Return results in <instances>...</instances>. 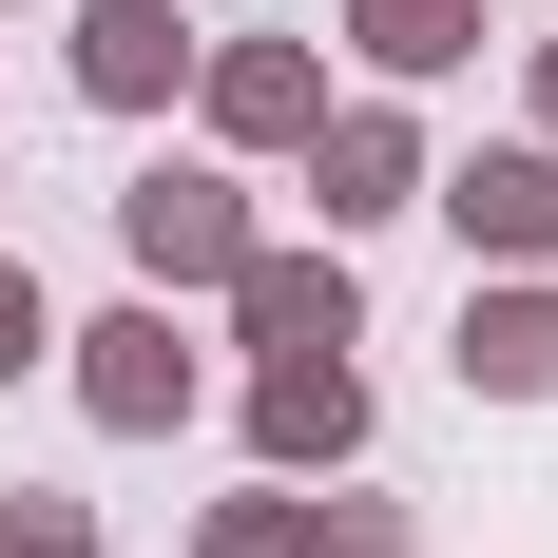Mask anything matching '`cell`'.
<instances>
[{
  "label": "cell",
  "mask_w": 558,
  "mask_h": 558,
  "mask_svg": "<svg viewBox=\"0 0 558 558\" xmlns=\"http://www.w3.org/2000/svg\"><path fill=\"white\" fill-rule=\"evenodd\" d=\"M116 251H135L155 289H231V270H251V193L193 173V155H155L135 193H116Z\"/></svg>",
  "instance_id": "cell-1"
},
{
  "label": "cell",
  "mask_w": 558,
  "mask_h": 558,
  "mask_svg": "<svg viewBox=\"0 0 558 558\" xmlns=\"http://www.w3.org/2000/svg\"><path fill=\"white\" fill-rule=\"evenodd\" d=\"M58 347H77V404H97L116 444H173V424H193V328H173V289L116 308V328H58Z\"/></svg>",
  "instance_id": "cell-2"
},
{
  "label": "cell",
  "mask_w": 558,
  "mask_h": 558,
  "mask_svg": "<svg viewBox=\"0 0 558 558\" xmlns=\"http://www.w3.org/2000/svg\"><path fill=\"white\" fill-rule=\"evenodd\" d=\"M289 155H308V213H328V231H386V213H424V135H404L386 97H347V116H308Z\"/></svg>",
  "instance_id": "cell-3"
},
{
  "label": "cell",
  "mask_w": 558,
  "mask_h": 558,
  "mask_svg": "<svg viewBox=\"0 0 558 558\" xmlns=\"http://www.w3.org/2000/svg\"><path fill=\"white\" fill-rule=\"evenodd\" d=\"M193 97H213L231 155H289V135L328 116V58H308V39H213V58H193Z\"/></svg>",
  "instance_id": "cell-4"
},
{
  "label": "cell",
  "mask_w": 558,
  "mask_h": 558,
  "mask_svg": "<svg viewBox=\"0 0 558 558\" xmlns=\"http://www.w3.org/2000/svg\"><path fill=\"white\" fill-rule=\"evenodd\" d=\"M251 444H270V482L347 462V444H366V366H347V347H289V366H251Z\"/></svg>",
  "instance_id": "cell-5"
},
{
  "label": "cell",
  "mask_w": 558,
  "mask_h": 558,
  "mask_svg": "<svg viewBox=\"0 0 558 558\" xmlns=\"http://www.w3.org/2000/svg\"><path fill=\"white\" fill-rule=\"evenodd\" d=\"M462 213V251H501V270H558V135H520V155H462V173H424Z\"/></svg>",
  "instance_id": "cell-6"
},
{
  "label": "cell",
  "mask_w": 558,
  "mask_h": 558,
  "mask_svg": "<svg viewBox=\"0 0 558 558\" xmlns=\"http://www.w3.org/2000/svg\"><path fill=\"white\" fill-rule=\"evenodd\" d=\"M193 58H213V39H193L173 0H77V97H97V116H155Z\"/></svg>",
  "instance_id": "cell-7"
},
{
  "label": "cell",
  "mask_w": 558,
  "mask_h": 558,
  "mask_svg": "<svg viewBox=\"0 0 558 558\" xmlns=\"http://www.w3.org/2000/svg\"><path fill=\"white\" fill-rule=\"evenodd\" d=\"M231 328L289 366V347H347V328H366V289H347V251H270V231H251V270H231Z\"/></svg>",
  "instance_id": "cell-8"
},
{
  "label": "cell",
  "mask_w": 558,
  "mask_h": 558,
  "mask_svg": "<svg viewBox=\"0 0 558 558\" xmlns=\"http://www.w3.org/2000/svg\"><path fill=\"white\" fill-rule=\"evenodd\" d=\"M462 386L558 404V270H520V289H462Z\"/></svg>",
  "instance_id": "cell-9"
},
{
  "label": "cell",
  "mask_w": 558,
  "mask_h": 558,
  "mask_svg": "<svg viewBox=\"0 0 558 558\" xmlns=\"http://www.w3.org/2000/svg\"><path fill=\"white\" fill-rule=\"evenodd\" d=\"M347 39L386 58V77H444V58H482L501 20H482V0H347Z\"/></svg>",
  "instance_id": "cell-10"
},
{
  "label": "cell",
  "mask_w": 558,
  "mask_h": 558,
  "mask_svg": "<svg viewBox=\"0 0 558 558\" xmlns=\"http://www.w3.org/2000/svg\"><path fill=\"white\" fill-rule=\"evenodd\" d=\"M193 558H308V482H251V501L193 520Z\"/></svg>",
  "instance_id": "cell-11"
},
{
  "label": "cell",
  "mask_w": 558,
  "mask_h": 558,
  "mask_svg": "<svg viewBox=\"0 0 558 558\" xmlns=\"http://www.w3.org/2000/svg\"><path fill=\"white\" fill-rule=\"evenodd\" d=\"M0 558H97V520L39 501V482H0Z\"/></svg>",
  "instance_id": "cell-12"
},
{
  "label": "cell",
  "mask_w": 558,
  "mask_h": 558,
  "mask_svg": "<svg viewBox=\"0 0 558 558\" xmlns=\"http://www.w3.org/2000/svg\"><path fill=\"white\" fill-rule=\"evenodd\" d=\"M308 558H424V539H404V501H308Z\"/></svg>",
  "instance_id": "cell-13"
},
{
  "label": "cell",
  "mask_w": 558,
  "mask_h": 558,
  "mask_svg": "<svg viewBox=\"0 0 558 558\" xmlns=\"http://www.w3.org/2000/svg\"><path fill=\"white\" fill-rule=\"evenodd\" d=\"M39 347H58V308H39V270H0V386H20Z\"/></svg>",
  "instance_id": "cell-14"
},
{
  "label": "cell",
  "mask_w": 558,
  "mask_h": 558,
  "mask_svg": "<svg viewBox=\"0 0 558 558\" xmlns=\"http://www.w3.org/2000/svg\"><path fill=\"white\" fill-rule=\"evenodd\" d=\"M539 135H558V39H539Z\"/></svg>",
  "instance_id": "cell-15"
}]
</instances>
